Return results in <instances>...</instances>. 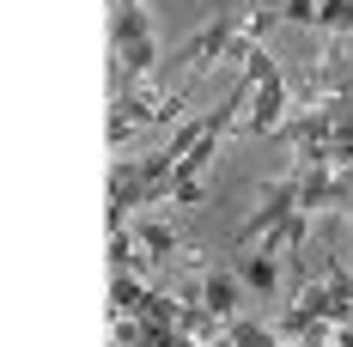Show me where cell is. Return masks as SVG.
Wrapping results in <instances>:
<instances>
[{
    "mask_svg": "<svg viewBox=\"0 0 353 347\" xmlns=\"http://www.w3.org/2000/svg\"><path fill=\"white\" fill-rule=\"evenodd\" d=\"M347 213H353V208H347Z\"/></svg>",
    "mask_w": 353,
    "mask_h": 347,
    "instance_id": "ffe728a7",
    "label": "cell"
},
{
    "mask_svg": "<svg viewBox=\"0 0 353 347\" xmlns=\"http://www.w3.org/2000/svg\"><path fill=\"white\" fill-rule=\"evenodd\" d=\"M335 347H353V317L341 323V329H335Z\"/></svg>",
    "mask_w": 353,
    "mask_h": 347,
    "instance_id": "ac0fdd59",
    "label": "cell"
},
{
    "mask_svg": "<svg viewBox=\"0 0 353 347\" xmlns=\"http://www.w3.org/2000/svg\"><path fill=\"white\" fill-rule=\"evenodd\" d=\"M347 55H353V37H347Z\"/></svg>",
    "mask_w": 353,
    "mask_h": 347,
    "instance_id": "d6986e66",
    "label": "cell"
},
{
    "mask_svg": "<svg viewBox=\"0 0 353 347\" xmlns=\"http://www.w3.org/2000/svg\"><path fill=\"white\" fill-rule=\"evenodd\" d=\"M176 317H183V299L152 293V299H146V311H141V323H152V329H176Z\"/></svg>",
    "mask_w": 353,
    "mask_h": 347,
    "instance_id": "9a60e30c",
    "label": "cell"
},
{
    "mask_svg": "<svg viewBox=\"0 0 353 347\" xmlns=\"http://www.w3.org/2000/svg\"><path fill=\"white\" fill-rule=\"evenodd\" d=\"M146 280L141 275H110V317H141L146 311Z\"/></svg>",
    "mask_w": 353,
    "mask_h": 347,
    "instance_id": "ba28073f",
    "label": "cell"
},
{
    "mask_svg": "<svg viewBox=\"0 0 353 347\" xmlns=\"http://www.w3.org/2000/svg\"><path fill=\"white\" fill-rule=\"evenodd\" d=\"M141 268H146V250L134 238V226L110 232V275H141Z\"/></svg>",
    "mask_w": 353,
    "mask_h": 347,
    "instance_id": "9c48e42d",
    "label": "cell"
},
{
    "mask_svg": "<svg viewBox=\"0 0 353 347\" xmlns=\"http://www.w3.org/2000/svg\"><path fill=\"white\" fill-rule=\"evenodd\" d=\"M305 232H311V213H292L274 238H262V250H274V256H286V262H299V250H305Z\"/></svg>",
    "mask_w": 353,
    "mask_h": 347,
    "instance_id": "30bf717a",
    "label": "cell"
},
{
    "mask_svg": "<svg viewBox=\"0 0 353 347\" xmlns=\"http://www.w3.org/2000/svg\"><path fill=\"white\" fill-rule=\"evenodd\" d=\"M225 341L232 347H286L274 329H262V323H250V317H232V323H225Z\"/></svg>",
    "mask_w": 353,
    "mask_h": 347,
    "instance_id": "4fadbf2b",
    "label": "cell"
},
{
    "mask_svg": "<svg viewBox=\"0 0 353 347\" xmlns=\"http://www.w3.org/2000/svg\"><path fill=\"white\" fill-rule=\"evenodd\" d=\"M286 122H292V86H286V73H281V79H262V86H256V98H250L238 128L262 140V135H281Z\"/></svg>",
    "mask_w": 353,
    "mask_h": 347,
    "instance_id": "5b68a950",
    "label": "cell"
},
{
    "mask_svg": "<svg viewBox=\"0 0 353 347\" xmlns=\"http://www.w3.org/2000/svg\"><path fill=\"white\" fill-rule=\"evenodd\" d=\"M292 213H305V208H299V177H274V183H262V201H256V213L238 226V244L250 250V244L274 238Z\"/></svg>",
    "mask_w": 353,
    "mask_h": 347,
    "instance_id": "3957f363",
    "label": "cell"
},
{
    "mask_svg": "<svg viewBox=\"0 0 353 347\" xmlns=\"http://www.w3.org/2000/svg\"><path fill=\"white\" fill-rule=\"evenodd\" d=\"M317 25L329 37H341V43H347L353 37V0H317Z\"/></svg>",
    "mask_w": 353,
    "mask_h": 347,
    "instance_id": "5bb4252c",
    "label": "cell"
},
{
    "mask_svg": "<svg viewBox=\"0 0 353 347\" xmlns=\"http://www.w3.org/2000/svg\"><path fill=\"white\" fill-rule=\"evenodd\" d=\"M195 299H201L219 323H232V317H238V280L219 275V268H208V275H201V286H195Z\"/></svg>",
    "mask_w": 353,
    "mask_h": 347,
    "instance_id": "52a82bcc",
    "label": "cell"
},
{
    "mask_svg": "<svg viewBox=\"0 0 353 347\" xmlns=\"http://www.w3.org/2000/svg\"><path fill=\"white\" fill-rule=\"evenodd\" d=\"M281 25H317V0H281Z\"/></svg>",
    "mask_w": 353,
    "mask_h": 347,
    "instance_id": "e0dca14e",
    "label": "cell"
},
{
    "mask_svg": "<svg viewBox=\"0 0 353 347\" xmlns=\"http://www.w3.org/2000/svg\"><path fill=\"white\" fill-rule=\"evenodd\" d=\"M134 238H141V250L152 256V262H165V256H176V232L165 226V219H141V226H134Z\"/></svg>",
    "mask_w": 353,
    "mask_h": 347,
    "instance_id": "7c38bea8",
    "label": "cell"
},
{
    "mask_svg": "<svg viewBox=\"0 0 353 347\" xmlns=\"http://www.w3.org/2000/svg\"><path fill=\"white\" fill-rule=\"evenodd\" d=\"M299 305L317 317V323L341 329V323L353 317V268H347V262H329V275H323L317 286H311V280L299 286Z\"/></svg>",
    "mask_w": 353,
    "mask_h": 347,
    "instance_id": "277c9868",
    "label": "cell"
},
{
    "mask_svg": "<svg viewBox=\"0 0 353 347\" xmlns=\"http://www.w3.org/2000/svg\"><path fill=\"white\" fill-rule=\"evenodd\" d=\"M146 341H152V329L141 317H110V347H146Z\"/></svg>",
    "mask_w": 353,
    "mask_h": 347,
    "instance_id": "2e32d148",
    "label": "cell"
},
{
    "mask_svg": "<svg viewBox=\"0 0 353 347\" xmlns=\"http://www.w3.org/2000/svg\"><path fill=\"white\" fill-rule=\"evenodd\" d=\"M176 116H183V92H159V86L146 79V86H128V92H110L104 140L122 146V140H134L141 128H159V122H176Z\"/></svg>",
    "mask_w": 353,
    "mask_h": 347,
    "instance_id": "6da1fadb",
    "label": "cell"
},
{
    "mask_svg": "<svg viewBox=\"0 0 353 347\" xmlns=\"http://www.w3.org/2000/svg\"><path fill=\"white\" fill-rule=\"evenodd\" d=\"M146 43H152V12H146V0H116V19H110V55L146 49Z\"/></svg>",
    "mask_w": 353,
    "mask_h": 347,
    "instance_id": "8992f818",
    "label": "cell"
},
{
    "mask_svg": "<svg viewBox=\"0 0 353 347\" xmlns=\"http://www.w3.org/2000/svg\"><path fill=\"white\" fill-rule=\"evenodd\" d=\"M244 280L256 293H274V286H281V256H274V250H250L244 256Z\"/></svg>",
    "mask_w": 353,
    "mask_h": 347,
    "instance_id": "8fae6325",
    "label": "cell"
},
{
    "mask_svg": "<svg viewBox=\"0 0 353 347\" xmlns=\"http://www.w3.org/2000/svg\"><path fill=\"white\" fill-rule=\"evenodd\" d=\"M238 43H244V6H225V12H213L208 25L171 55V68H213V61H232Z\"/></svg>",
    "mask_w": 353,
    "mask_h": 347,
    "instance_id": "7a4b0ae2",
    "label": "cell"
}]
</instances>
